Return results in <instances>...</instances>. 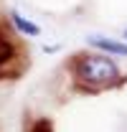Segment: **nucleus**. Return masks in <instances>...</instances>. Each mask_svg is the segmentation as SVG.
<instances>
[{"label":"nucleus","instance_id":"1","mask_svg":"<svg viewBox=\"0 0 127 132\" xmlns=\"http://www.w3.org/2000/svg\"><path fill=\"white\" fill-rule=\"evenodd\" d=\"M76 76L89 86H109L120 79V69L109 56H84L76 66Z\"/></svg>","mask_w":127,"mask_h":132},{"label":"nucleus","instance_id":"2","mask_svg":"<svg viewBox=\"0 0 127 132\" xmlns=\"http://www.w3.org/2000/svg\"><path fill=\"white\" fill-rule=\"evenodd\" d=\"M94 48L104 51V53H112V56H127V43H120L114 38H107V36H89L86 38Z\"/></svg>","mask_w":127,"mask_h":132},{"label":"nucleus","instance_id":"3","mask_svg":"<svg viewBox=\"0 0 127 132\" xmlns=\"http://www.w3.org/2000/svg\"><path fill=\"white\" fill-rule=\"evenodd\" d=\"M10 20H13V26H15L18 31L23 33V36H31V38H36L38 33H41V28H38V23H33V20H28L26 15H20L18 10H10Z\"/></svg>","mask_w":127,"mask_h":132},{"label":"nucleus","instance_id":"4","mask_svg":"<svg viewBox=\"0 0 127 132\" xmlns=\"http://www.w3.org/2000/svg\"><path fill=\"white\" fill-rule=\"evenodd\" d=\"M122 36H125V41H127V28H125V33H122Z\"/></svg>","mask_w":127,"mask_h":132}]
</instances>
